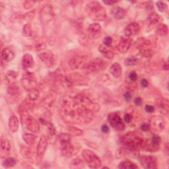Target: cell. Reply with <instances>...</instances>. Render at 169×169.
<instances>
[{
  "instance_id": "cell-21",
  "label": "cell",
  "mask_w": 169,
  "mask_h": 169,
  "mask_svg": "<svg viewBox=\"0 0 169 169\" xmlns=\"http://www.w3.org/2000/svg\"><path fill=\"white\" fill-rule=\"evenodd\" d=\"M113 17L116 19H122L126 16V10L120 7H114L111 10Z\"/></svg>"
},
{
  "instance_id": "cell-49",
  "label": "cell",
  "mask_w": 169,
  "mask_h": 169,
  "mask_svg": "<svg viewBox=\"0 0 169 169\" xmlns=\"http://www.w3.org/2000/svg\"><path fill=\"white\" fill-rule=\"evenodd\" d=\"M141 130L144 131H147L150 130V125L149 124H143L141 126Z\"/></svg>"
},
{
  "instance_id": "cell-35",
  "label": "cell",
  "mask_w": 169,
  "mask_h": 169,
  "mask_svg": "<svg viewBox=\"0 0 169 169\" xmlns=\"http://www.w3.org/2000/svg\"><path fill=\"white\" fill-rule=\"evenodd\" d=\"M39 96V91L37 89H36L35 88L30 90V91H29L28 98H30V100H34V101H35V100L37 98H38Z\"/></svg>"
},
{
  "instance_id": "cell-18",
  "label": "cell",
  "mask_w": 169,
  "mask_h": 169,
  "mask_svg": "<svg viewBox=\"0 0 169 169\" xmlns=\"http://www.w3.org/2000/svg\"><path fill=\"white\" fill-rule=\"evenodd\" d=\"M48 145V141L46 137L44 135H42L40 140L39 141L38 147H37V155L39 157H42L44 155V153L46 151V147Z\"/></svg>"
},
{
  "instance_id": "cell-30",
  "label": "cell",
  "mask_w": 169,
  "mask_h": 169,
  "mask_svg": "<svg viewBox=\"0 0 169 169\" xmlns=\"http://www.w3.org/2000/svg\"><path fill=\"white\" fill-rule=\"evenodd\" d=\"M34 100H32L30 98H27L21 104V108L22 110H27L29 108H31L34 106Z\"/></svg>"
},
{
  "instance_id": "cell-16",
  "label": "cell",
  "mask_w": 169,
  "mask_h": 169,
  "mask_svg": "<svg viewBox=\"0 0 169 169\" xmlns=\"http://www.w3.org/2000/svg\"><path fill=\"white\" fill-rule=\"evenodd\" d=\"M53 15H54V11H53V8L50 5H45L42 8L40 11V17L42 21H49L52 18Z\"/></svg>"
},
{
  "instance_id": "cell-52",
  "label": "cell",
  "mask_w": 169,
  "mask_h": 169,
  "mask_svg": "<svg viewBox=\"0 0 169 169\" xmlns=\"http://www.w3.org/2000/svg\"><path fill=\"white\" fill-rule=\"evenodd\" d=\"M145 110L146 112L151 113L153 112H154L155 108L153 107V106H151V105H146L145 107Z\"/></svg>"
},
{
  "instance_id": "cell-29",
  "label": "cell",
  "mask_w": 169,
  "mask_h": 169,
  "mask_svg": "<svg viewBox=\"0 0 169 169\" xmlns=\"http://www.w3.org/2000/svg\"><path fill=\"white\" fill-rule=\"evenodd\" d=\"M23 139L26 144L32 145L36 141V136L32 134L24 133L23 135Z\"/></svg>"
},
{
  "instance_id": "cell-28",
  "label": "cell",
  "mask_w": 169,
  "mask_h": 169,
  "mask_svg": "<svg viewBox=\"0 0 169 169\" xmlns=\"http://www.w3.org/2000/svg\"><path fill=\"white\" fill-rule=\"evenodd\" d=\"M118 168H121V169H127V168L137 169V168H138V167H137L135 164L133 163L130 161H125L121 162L119 164Z\"/></svg>"
},
{
  "instance_id": "cell-20",
  "label": "cell",
  "mask_w": 169,
  "mask_h": 169,
  "mask_svg": "<svg viewBox=\"0 0 169 169\" xmlns=\"http://www.w3.org/2000/svg\"><path fill=\"white\" fill-rule=\"evenodd\" d=\"M22 65L24 69L33 68L34 66V61L33 60V57L30 54H26L23 56V60H22Z\"/></svg>"
},
{
  "instance_id": "cell-57",
  "label": "cell",
  "mask_w": 169,
  "mask_h": 169,
  "mask_svg": "<svg viewBox=\"0 0 169 169\" xmlns=\"http://www.w3.org/2000/svg\"><path fill=\"white\" fill-rule=\"evenodd\" d=\"M118 1H112V0H107V1H103V3L107 5H113L116 3H117Z\"/></svg>"
},
{
  "instance_id": "cell-36",
  "label": "cell",
  "mask_w": 169,
  "mask_h": 169,
  "mask_svg": "<svg viewBox=\"0 0 169 169\" xmlns=\"http://www.w3.org/2000/svg\"><path fill=\"white\" fill-rule=\"evenodd\" d=\"M21 154L25 158H29L32 156V152L30 147L23 146L21 149Z\"/></svg>"
},
{
  "instance_id": "cell-55",
  "label": "cell",
  "mask_w": 169,
  "mask_h": 169,
  "mask_svg": "<svg viewBox=\"0 0 169 169\" xmlns=\"http://www.w3.org/2000/svg\"><path fill=\"white\" fill-rule=\"evenodd\" d=\"M101 130H102V131L103 132V133H104V134H107L108 132L109 131V128H108L107 125L104 124V125H103L102 127H101Z\"/></svg>"
},
{
  "instance_id": "cell-27",
  "label": "cell",
  "mask_w": 169,
  "mask_h": 169,
  "mask_svg": "<svg viewBox=\"0 0 169 169\" xmlns=\"http://www.w3.org/2000/svg\"><path fill=\"white\" fill-rule=\"evenodd\" d=\"M148 21L152 25L160 23L162 21V17L156 13H151L148 16Z\"/></svg>"
},
{
  "instance_id": "cell-19",
  "label": "cell",
  "mask_w": 169,
  "mask_h": 169,
  "mask_svg": "<svg viewBox=\"0 0 169 169\" xmlns=\"http://www.w3.org/2000/svg\"><path fill=\"white\" fill-rule=\"evenodd\" d=\"M157 107L162 114H167L169 110V103L168 99L160 98L157 100Z\"/></svg>"
},
{
  "instance_id": "cell-54",
  "label": "cell",
  "mask_w": 169,
  "mask_h": 169,
  "mask_svg": "<svg viewBox=\"0 0 169 169\" xmlns=\"http://www.w3.org/2000/svg\"><path fill=\"white\" fill-rule=\"evenodd\" d=\"M134 103L137 106H141L143 103V100L140 97H136L134 100Z\"/></svg>"
},
{
  "instance_id": "cell-34",
  "label": "cell",
  "mask_w": 169,
  "mask_h": 169,
  "mask_svg": "<svg viewBox=\"0 0 169 169\" xmlns=\"http://www.w3.org/2000/svg\"><path fill=\"white\" fill-rule=\"evenodd\" d=\"M100 29H101V26H100V25L94 23L89 25L88 30L91 33H97L100 30Z\"/></svg>"
},
{
  "instance_id": "cell-14",
  "label": "cell",
  "mask_w": 169,
  "mask_h": 169,
  "mask_svg": "<svg viewBox=\"0 0 169 169\" xmlns=\"http://www.w3.org/2000/svg\"><path fill=\"white\" fill-rule=\"evenodd\" d=\"M140 42V52L144 57H149L151 56L152 52L151 49V42L145 39H141Z\"/></svg>"
},
{
  "instance_id": "cell-53",
  "label": "cell",
  "mask_w": 169,
  "mask_h": 169,
  "mask_svg": "<svg viewBox=\"0 0 169 169\" xmlns=\"http://www.w3.org/2000/svg\"><path fill=\"white\" fill-rule=\"evenodd\" d=\"M132 119V116L130 114H126L124 115V120L126 123H130Z\"/></svg>"
},
{
  "instance_id": "cell-42",
  "label": "cell",
  "mask_w": 169,
  "mask_h": 169,
  "mask_svg": "<svg viewBox=\"0 0 169 169\" xmlns=\"http://www.w3.org/2000/svg\"><path fill=\"white\" fill-rule=\"evenodd\" d=\"M157 7L161 12H165L168 9V5L165 2L161 1L157 2Z\"/></svg>"
},
{
  "instance_id": "cell-44",
  "label": "cell",
  "mask_w": 169,
  "mask_h": 169,
  "mask_svg": "<svg viewBox=\"0 0 169 169\" xmlns=\"http://www.w3.org/2000/svg\"><path fill=\"white\" fill-rule=\"evenodd\" d=\"M36 3L34 1H25L23 3V7L26 9H29L33 7V5Z\"/></svg>"
},
{
  "instance_id": "cell-56",
  "label": "cell",
  "mask_w": 169,
  "mask_h": 169,
  "mask_svg": "<svg viewBox=\"0 0 169 169\" xmlns=\"http://www.w3.org/2000/svg\"><path fill=\"white\" fill-rule=\"evenodd\" d=\"M141 84L143 87H147L148 85H149V83H148L147 80L145 79H142L141 81Z\"/></svg>"
},
{
  "instance_id": "cell-7",
  "label": "cell",
  "mask_w": 169,
  "mask_h": 169,
  "mask_svg": "<svg viewBox=\"0 0 169 169\" xmlns=\"http://www.w3.org/2000/svg\"><path fill=\"white\" fill-rule=\"evenodd\" d=\"M108 121L110 125L115 130L119 131H124L125 130V125L122 120L116 113H110L108 115Z\"/></svg>"
},
{
  "instance_id": "cell-32",
  "label": "cell",
  "mask_w": 169,
  "mask_h": 169,
  "mask_svg": "<svg viewBox=\"0 0 169 169\" xmlns=\"http://www.w3.org/2000/svg\"><path fill=\"white\" fill-rule=\"evenodd\" d=\"M168 26L165 24H161L158 26L157 29V33L161 36H166L168 34Z\"/></svg>"
},
{
  "instance_id": "cell-51",
  "label": "cell",
  "mask_w": 169,
  "mask_h": 169,
  "mask_svg": "<svg viewBox=\"0 0 169 169\" xmlns=\"http://www.w3.org/2000/svg\"><path fill=\"white\" fill-rule=\"evenodd\" d=\"M137 77V73L135 71H132L129 74V79L131 81H135Z\"/></svg>"
},
{
  "instance_id": "cell-26",
  "label": "cell",
  "mask_w": 169,
  "mask_h": 169,
  "mask_svg": "<svg viewBox=\"0 0 169 169\" xmlns=\"http://www.w3.org/2000/svg\"><path fill=\"white\" fill-rule=\"evenodd\" d=\"M11 150V144L9 141L2 137L1 138V151L4 154H9Z\"/></svg>"
},
{
  "instance_id": "cell-8",
  "label": "cell",
  "mask_w": 169,
  "mask_h": 169,
  "mask_svg": "<svg viewBox=\"0 0 169 169\" xmlns=\"http://www.w3.org/2000/svg\"><path fill=\"white\" fill-rule=\"evenodd\" d=\"M150 128L157 132H160L165 128V120L161 116H154L150 120Z\"/></svg>"
},
{
  "instance_id": "cell-38",
  "label": "cell",
  "mask_w": 169,
  "mask_h": 169,
  "mask_svg": "<svg viewBox=\"0 0 169 169\" xmlns=\"http://www.w3.org/2000/svg\"><path fill=\"white\" fill-rule=\"evenodd\" d=\"M35 13H36V11L34 9L25 13L23 15V20L25 21H29V22H30V21H32L34 19L35 17Z\"/></svg>"
},
{
  "instance_id": "cell-39",
  "label": "cell",
  "mask_w": 169,
  "mask_h": 169,
  "mask_svg": "<svg viewBox=\"0 0 169 169\" xmlns=\"http://www.w3.org/2000/svg\"><path fill=\"white\" fill-rule=\"evenodd\" d=\"M67 130L69 132H70V134L73 135H81L83 134L82 130H81L80 129H78V128H75V127H73V126L69 127V128H67Z\"/></svg>"
},
{
  "instance_id": "cell-13",
  "label": "cell",
  "mask_w": 169,
  "mask_h": 169,
  "mask_svg": "<svg viewBox=\"0 0 169 169\" xmlns=\"http://www.w3.org/2000/svg\"><path fill=\"white\" fill-rule=\"evenodd\" d=\"M107 66V63H105L103 60L97 59L89 63L87 70L91 72H97L104 70Z\"/></svg>"
},
{
  "instance_id": "cell-33",
  "label": "cell",
  "mask_w": 169,
  "mask_h": 169,
  "mask_svg": "<svg viewBox=\"0 0 169 169\" xmlns=\"http://www.w3.org/2000/svg\"><path fill=\"white\" fill-rule=\"evenodd\" d=\"M16 164H17V161H16L15 158L9 157V158H5V159L3 161V165L5 167L9 168V167H12L15 166Z\"/></svg>"
},
{
  "instance_id": "cell-15",
  "label": "cell",
  "mask_w": 169,
  "mask_h": 169,
  "mask_svg": "<svg viewBox=\"0 0 169 169\" xmlns=\"http://www.w3.org/2000/svg\"><path fill=\"white\" fill-rule=\"evenodd\" d=\"M140 31L139 25L137 23H131L126 26L124 29V35L126 37L133 36L138 34Z\"/></svg>"
},
{
  "instance_id": "cell-4",
  "label": "cell",
  "mask_w": 169,
  "mask_h": 169,
  "mask_svg": "<svg viewBox=\"0 0 169 169\" xmlns=\"http://www.w3.org/2000/svg\"><path fill=\"white\" fill-rule=\"evenodd\" d=\"M21 119L23 124L25 125L26 128L30 131L37 134L40 131L39 124L34 118L30 116L26 110H22L21 114Z\"/></svg>"
},
{
  "instance_id": "cell-6",
  "label": "cell",
  "mask_w": 169,
  "mask_h": 169,
  "mask_svg": "<svg viewBox=\"0 0 169 169\" xmlns=\"http://www.w3.org/2000/svg\"><path fill=\"white\" fill-rule=\"evenodd\" d=\"M58 141L60 143L62 155L70 156L73 152V147L71 144L70 135L67 134H61L58 136Z\"/></svg>"
},
{
  "instance_id": "cell-9",
  "label": "cell",
  "mask_w": 169,
  "mask_h": 169,
  "mask_svg": "<svg viewBox=\"0 0 169 169\" xmlns=\"http://www.w3.org/2000/svg\"><path fill=\"white\" fill-rule=\"evenodd\" d=\"M21 83L25 89L30 91L31 89H34L36 81L33 74L28 72L23 75L22 80H21Z\"/></svg>"
},
{
  "instance_id": "cell-40",
  "label": "cell",
  "mask_w": 169,
  "mask_h": 169,
  "mask_svg": "<svg viewBox=\"0 0 169 169\" xmlns=\"http://www.w3.org/2000/svg\"><path fill=\"white\" fill-rule=\"evenodd\" d=\"M46 44L42 40H38L35 42L34 48L36 51H41L46 48Z\"/></svg>"
},
{
  "instance_id": "cell-25",
  "label": "cell",
  "mask_w": 169,
  "mask_h": 169,
  "mask_svg": "<svg viewBox=\"0 0 169 169\" xmlns=\"http://www.w3.org/2000/svg\"><path fill=\"white\" fill-rule=\"evenodd\" d=\"M98 50L100 52V53L105 57L108 58V59H112L114 56V52L110 50L109 48H108L107 46L105 45H100L98 48Z\"/></svg>"
},
{
  "instance_id": "cell-5",
  "label": "cell",
  "mask_w": 169,
  "mask_h": 169,
  "mask_svg": "<svg viewBox=\"0 0 169 169\" xmlns=\"http://www.w3.org/2000/svg\"><path fill=\"white\" fill-rule=\"evenodd\" d=\"M81 155L90 168H98L102 165V161L100 158L91 150H83L81 153Z\"/></svg>"
},
{
  "instance_id": "cell-11",
  "label": "cell",
  "mask_w": 169,
  "mask_h": 169,
  "mask_svg": "<svg viewBox=\"0 0 169 169\" xmlns=\"http://www.w3.org/2000/svg\"><path fill=\"white\" fill-rule=\"evenodd\" d=\"M86 63V59L84 56H74L69 62V66L72 70H78L83 68Z\"/></svg>"
},
{
  "instance_id": "cell-3",
  "label": "cell",
  "mask_w": 169,
  "mask_h": 169,
  "mask_svg": "<svg viewBox=\"0 0 169 169\" xmlns=\"http://www.w3.org/2000/svg\"><path fill=\"white\" fill-rule=\"evenodd\" d=\"M86 11L89 17L94 21H104L107 17V11L98 2L88 3Z\"/></svg>"
},
{
  "instance_id": "cell-23",
  "label": "cell",
  "mask_w": 169,
  "mask_h": 169,
  "mask_svg": "<svg viewBox=\"0 0 169 169\" xmlns=\"http://www.w3.org/2000/svg\"><path fill=\"white\" fill-rule=\"evenodd\" d=\"M15 56L14 52L9 48H5L2 52V59L6 62L12 61L14 59Z\"/></svg>"
},
{
  "instance_id": "cell-37",
  "label": "cell",
  "mask_w": 169,
  "mask_h": 169,
  "mask_svg": "<svg viewBox=\"0 0 169 169\" xmlns=\"http://www.w3.org/2000/svg\"><path fill=\"white\" fill-rule=\"evenodd\" d=\"M23 34L26 37H30L33 34V29L31 27V25L30 23H26L24 25L23 29Z\"/></svg>"
},
{
  "instance_id": "cell-12",
  "label": "cell",
  "mask_w": 169,
  "mask_h": 169,
  "mask_svg": "<svg viewBox=\"0 0 169 169\" xmlns=\"http://www.w3.org/2000/svg\"><path fill=\"white\" fill-rule=\"evenodd\" d=\"M40 60L48 67H52L56 64V58L54 55L50 52H42L39 54Z\"/></svg>"
},
{
  "instance_id": "cell-48",
  "label": "cell",
  "mask_w": 169,
  "mask_h": 169,
  "mask_svg": "<svg viewBox=\"0 0 169 169\" xmlns=\"http://www.w3.org/2000/svg\"><path fill=\"white\" fill-rule=\"evenodd\" d=\"M7 74V75L11 78L15 79L18 77V73L15 72L14 71H9Z\"/></svg>"
},
{
  "instance_id": "cell-1",
  "label": "cell",
  "mask_w": 169,
  "mask_h": 169,
  "mask_svg": "<svg viewBox=\"0 0 169 169\" xmlns=\"http://www.w3.org/2000/svg\"><path fill=\"white\" fill-rule=\"evenodd\" d=\"M98 109V104L84 94H71L63 100L62 117L71 124L89 123L93 119L94 112Z\"/></svg>"
},
{
  "instance_id": "cell-45",
  "label": "cell",
  "mask_w": 169,
  "mask_h": 169,
  "mask_svg": "<svg viewBox=\"0 0 169 169\" xmlns=\"http://www.w3.org/2000/svg\"><path fill=\"white\" fill-rule=\"evenodd\" d=\"M56 98V94H50L49 96L47 97V100H46V103L47 104H50L51 105L52 103L54 101V100Z\"/></svg>"
},
{
  "instance_id": "cell-10",
  "label": "cell",
  "mask_w": 169,
  "mask_h": 169,
  "mask_svg": "<svg viewBox=\"0 0 169 169\" xmlns=\"http://www.w3.org/2000/svg\"><path fill=\"white\" fill-rule=\"evenodd\" d=\"M139 162L144 168H157V158L151 155H143L139 157Z\"/></svg>"
},
{
  "instance_id": "cell-24",
  "label": "cell",
  "mask_w": 169,
  "mask_h": 169,
  "mask_svg": "<svg viewBox=\"0 0 169 169\" xmlns=\"http://www.w3.org/2000/svg\"><path fill=\"white\" fill-rule=\"evenodd\" d=\"M110 72L112 75L118 78L121 76V73H122V68L118 63H114L111 66L110 68Z\"/></svg>"
},
{
  "instance_id": "cell-22",
  "label": "cell",
  "mask_w": 169,
  "mask_h": 169,
  "mask_svg": "<svg viewBox=\"0 0 169 169\" xmlns=\"http://www.w3.org/2000/svg\"><path fill=\"white\" fill-rule=\"evenodd\" d=\"M8 125L9 130L13 133H16L18 131L19 127V121L17 117H16L15 116H11V118L9 120Z\"/></svg>"
},
{
  "instance_id": "cell-46",
  "label": "cell",
  "mask_w": 169,
  "mask_h": 169,
  "mask_svg": "<svg viewBox=\"0 0 169 169\" xmlns=\"http://www.w3.org/2000/svg\"><path fill=\"white\" fill-rule=\"evenodd\" d=\"M48 124V129L49 133L51 135H54L56 134V128L54 126L52 123H47Z\"/></svg>"
},
{
  "instance_id": "cell-58",
  "label": "cell",
  "mask_w": 169,
  "mask_h": 169,
  "mask_svg": "<svg viewBox=\"0 0 169 169\" xmlns=\"http://www.w3.org/2000/svg\"><path fill=\"white\" fill-rule=\"evenodd\" d=\"M162 68H163L164 70H166V71H167L168 70V64L167 62H165V63H164Z\"/></svg>"
},
{
  "instance_id": "cell-43",
  "label": "cell",
  "mask_w": 169,
  "mask_h": 169,
  "mask_svg": "<svg viewBox=\"0 0 169 169\" xmlns=\"http://www.w3.org/2000/svg\"><path fill=\"white\" fill-rule=\"evenodd\" d=\"M136 62V58H135L134 57H129L125 60V65L128 66H131L135 65Z\"/></svg>"
},
{
  "instance_id": "cell-47",
  "label": "cell",
  "mask_w": 169,
  "mask_h": 169,
  "mask_svg": "<svg viewBox=\"0 0 169 169\" xmlns=\"http://www.w3.org/2000/svg\"><path fill=\"white\" fill-rule=\"evenodd\" d=\"M104 42V45H105L106 46H110L112 43V38L110 36H107L105 37L103 40Z\"/></svg>"
},
{
  "instance_id": "cell-50",
  "label": "cell",
  "mask_w": 169,
  "mask_h": 169,
  "mask_svg": "<svg viewBox=\"0 0 169 169\" xmlns=\"http://www.w3.org/2000/svg\"><path fill=\"white\" fill-rule=\"evenodd\" d=\"M124 98H125V100H126V101L129 102L130 100L131 99L132 95H131V93L130 91H126L124 94Z\"/></svg>"
},
{
  "instance_id": "cell-2",
  "label": "cell",
  "mask_w": 169,
  "mask_h": 169,
  "mask_svg": "<svg viewBox=\"0 0 169 169\" xmlns=\"http://www.w3.org/2000/svg\"><path fill=\"white\" fill-rule=\"evenodd\" d=\"M121 140L126 148L133 151L141 149L145 145L144 136L138 131H129L122 136Z\"/></svg>"
},
{
  "instance_id": "cell-17",
  "label": "cell",
  "mask_w": 169,
  "mask_h": 169,
  "mask_svg": "<svg viewBox=\"0 0 169 169\" xmlns=\"http://www.w3.org/2000/svg\"><path fill=\"white\" fill-rule=\"evenodd\" d=\"M131 46V40L126 37V38H121L118 44L116 46L118 50L120 52L124 54L127 51H128Z\"/></svg>"
},
{
  "instance_id": "cell-41",
  "label": "cell",
  "mask_w": 169,
  "mask_h": 169,
  "mask_svg": "<svg viewBox=\"0 0 169 169\" xmlns=\"http://www.w3.org/2000/svg\"><path fill=\"white\" fill-rule=\"evenodd\" d=\"M7 93L12 96H15L17 95L19 93V89L16 85H11L7 89Z\"/></svg>"
},
{
  "instance_id": "cell-31",
  "label": "cell",
  "mask_w": 169,
  "mask_h": 169,
  "mask_svg": "<svg viewBox=\"0 0 169 169\" xmlns=\"http://www.w3.org/2000/svg\"><path fill=\"white\" fill-rule=\"evenodd\" d=\"M161 139L159 136L157 135H153L151 139V145L153 147V150H154L155 149H158V147H159L161 144Z\"/></svg>"
}]
</instances>
